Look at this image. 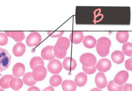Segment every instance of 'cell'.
<instances>
[{"label": "cell", "instance_id": "1", "mask_svg": "<svg viewBox=\"0 0 132 91\" xmlns=\"http://www.w3.org/2000/svg\"><path fill=\"white\" fill-rule=\"evenodd\" d=\"M11 56L8 52L0 47V73L6 70L10 66Z\"/></svg>", "mask_w": 132, "mask_h": 91}, {"label": "cell", "instance_id": "2", "mask_svg": "<svg viewBox=\"0 0 132 91\" xmlns=\"http://www.w3.org/2000/svg\"><path fill=\"white\" fill-rule=\"evenodd\" d=\"M80 61L83 66L90 67L95 65L97 63V59L92 54L87 53L81 56Z\"/></svg>", "mask_w": 132, "mask_h": 91}, {"label": "cell", "instance_id": "3", "mask_svg": "<svg viewBox=\"0 0 132 91\" xmlns=\"http://www.w3.org/2000/svg\"><path fill=\"white\" fill-rule=\"evenodd\" d=\"M47 73V70L44 66H38L33 70L32 77L36 81H42L45 78Z\"/></svg>", "mask_w": 132, "mask_h": 91}, {"label": "cell", "instance_id": "4", "mask_svg": "<svg viewBox=\"0 0 132 91\" xmlns=\"http://www.w3.org/2000/svg\"><path fill=\"white\" fill-rule=\"evenodd\" d=\"M42 40V36L39 33H31L26 38V44L29 47L37 46L41 43Z\"/></svg>", "mask_w": 132, "mask_h": 91}, {"label": "cell", "instance_id": "5", "mask_svg": "<svg viewBox=\"0 0 132 91\" xmlns=\"http://www.w3.org/2000/svg\"><path fill=\"white\" fill-rule=\"evenodd\" d=\"M48 71L53 74H58L62 70V63L59 60L54 59L49 63L47 66Z\"/></svg>", "mask_w": 132, "mask_h": 91}, {"label": "cell", "instance_id": "6", "mask_svg": "<svg viewBox=\"0 0 132 91\" xmlns=\"http://www.w3.org/2000/svg\"><path fill=\"white\" fill-rule=\"evenodd\" d=\"M110 47L109 44L107 43L100 42L98 43L96 45V50L100 56L105 57L109 54Z\"/></svg>", "mask_w": 132, "mask_h": 91}, {"label": "cell", "instance_id": "7", "mask_svg": "<svg viewBox=\"0 0 132 91\" xmlns=\"http://www.w3.org/2000/svg\"><path fill=\"white\" fill-rule=\"evenodd\" d=\"M41 56L43 59L50 60L55 59L54 54V47L49 46L43 48L41 52Z\"/></svg>", "mask_w": 132, "mask_h": 91}, {"label": "cell", "instance_id": "8", "mask_svg": "<svg viewBox=\"0 0 132 91\" xmlns=\"http://www.w3.org/2000/svg\"><path fill=\"white\" fill-rule=\"evenodd\" d=\"M111 63L109 60L103 59L98 62L96 66L98 71L101 73H105L111 69Z\"/></svg>", "mask_w": 132, "mask_h": 91}, {"label": "cell", "instance_id": "9", "mask_svg": "<svg viewBox=\"0 0 132 91\" xmlns=\"http://www.w3.org/2000/svg\"><path fill=\"white\" fill-rule=\"evenodd\" d=\"M128 78V73L126 71H121L116 74L114 81L118 85H122L127 81Z\"/></svg>", "mask_w": 132, "mask_h": 91}, {"label": "cell", "instance_id": "10", "mask_svg": "<svg viewBox=\"0 0 132 91\" xmlns=\"http://www.w3.org/2000/svg\"><path fill=\"white\" fill-rule=\"evenodd\" d=\"M95 82L97 87L100 89L105 88L108 83L105 75L102 73L97 74L95 78Z\"/></svg>", "mask_w": 132, "mask_h": 91}, {"label": "cell", "instance_id": "11", "mask_svg": "<svg viewBox=\"0 0 132 91\" xmlns=\"http://www.w3.org/2000/svg\"><path fill=\"white\" fill-rule=\"evenodd\" d=\"M56 45L59 49L62 51H67L70 46V41L68 38L65 37L59 38Z\"/></svg>", "mask_w": 132, "mask_h": 91}, {"label": "cell", "instance_id": "12", "mask_svg": "<svg viewBox=\"0 0 132 91\" xmlns=\"http://www.w3.org/2000/svg\"><path fill=\"white\" fill-rule=\"evenodd\" d=\"M63 66L66 70L71 71L75 70L76 68L77 63L73 58L67 57L63 60Z\"/></svg>", "mask_w": 132, "mask_h": 91}, {"label": "cell", "instance_id": "13", "mask_svg": "<svg viewBox=\"0 0 132 91\" xmlns=\"http://www.w3.org/2000/svg\"><path fill=\"white\" fill-rule=\"evenodd\" d=\"M25 71L24 65L21 63L15 64L12 68V73L16 77H19L24 75Z\"/></svg>", "mask_w": 132, "mask_h": 91}, {"label": "cell", "instance_id": "14", "mask_svg": "<svg viewBox=\"0 0 132 91\" xmlns=\"http://www.w3.org/2000/svg\"><path fill=\"white\" fill-rule=\"evenodd\" d=\"M70 40L71 42L75 44H78L83 41L84 39L83 32H72L70 36Z\"/></svg>", "mask_w": 132, "mask_h": 91}, {"label": "cell", "instance_id": "15", "mask_svg": "<svg viewBox=\"0 0 132 91\" xmlns=\"http://www.w3.org/2000/svg\"><path fill=\"white\" fill-rule=\"evenodd\" d=\"M25 51V45L21 42L16 43L12 49L13 54L16 57L21 56L24 54Z\"/></svg>", "mask_w": 132, "mask_h": 91}, {"label": "cell", "instance_id": "16", "mask_svg": "<svg viewBox=\"0 0 132 91\" xmlns=\"http://www.w3.org/2000/svg\"><path fill=\"white\" fill-rule=\"evenodd\" d=\"M87 81V77L84 73H79L78 74L75 79V84L79 87H82L84 86Z\"/></svg>", "mask_w": 132, "mask_h": 91}, {"label": "cell", "instance_id": "17", "mask_svg": "<svg viewBox=\"0 0 132 91\" xmlns=\"http://www.w3.org/2000/svg\"><path fill=\"white\" fill-rule=\"evenodd\" d=\"M14 78V76L10 74L5 75L0 79V87L3 89L9 88L11 81Z\"/></svg>", "mask_w": 132, "mask_h": 91}, {"label": "cell", "instance_id": "18", "mask_svg": "<svg viewBox=\"0 0 132 91\" xmlns=\"http://www.w3.org/2000/svg\"><path fill=\"white\" fill-rule=\"evenodd\" d=\"M97 43L96 39L92 36L88 35L85 36L83 40V44L85 47L92 49L95 47Z\"/></svg>", "mask_w": 132, "mask_h": 91}, {"label": "cell", "instance_id": "19", "mask_svg": "<svg viewBox=\"0 0 132 91\" xmlns=\"http://www.w3.org/2000/svg\"><path fill=\"white\" fill-rule=\"evenodd\" d=\"M111 58L112 61L117 64L122 63L125 60L124 54L121 51L119 50H116L112 53Z\"/></svg>", "mask_w": 132, "mask_h": 91}, {"label": "cell", "instance_id": "20", "mask_svg": "<svg viewBox=\"0 0 132 91\" xmlns=\"http://www.w3.org/2000/svg\"><path fill=\"white\" fill-rule=\"evenodd\" d=\"M62 88L64 91H76L77 86L72 81L66 80L63 82Z\"/></svg>", "mask_w": 132, "mask_h": 91}, {"label": "cell", "instance_id": "21", "mask_svg": "<svg viewBox=\"0 0 132 91\" xmlns=\"http://www.w3.org/2000/svg\"><path fill=\"white\" fill-rule=\"evenodd\" d=\"M23 85V81L19 78H14L10 81V87L15 90L21 89Z\"/></svg>", "mask_w": 132, "mask_h": 91}, {"label": "cell", "instance_id": "22", "mask_svg": "<svg viewBox=\"0 0 132 91\" xmlns=\"http://www.w3.org/2000/svg\"><path fill=\"white\" fill-rule=\"evenodd\" d=\"M45 65L43 59L40 57L35 56L32 58L30 60V66L31 69L33 70L35 67L38 66Z\"/></svg>", "mask_w": 132, "mask_h": 91}, {"label": "cell", "instance_id": "23", "mask_svg": "<svg viewBox=\"0 0 132 91\" xmlns=\"http://www.w3.org/2000/svg\"><path fill=\"white\" fill-rule=\"evenodd\" d=\"M23 81L25 84L28 86H32L36 83L32 76V72L26 73L23 76Z\"/></svg>", "mask_w": 132, "mask_h": 91}, {"label": "cell", "instance_id": "24", "mask_svg": "<svg viewBox=\"0 0 132 91\" xmlns=\"http://www.w3.org/2000/svg\"><path fill=\"white\" fill-rule=\"evenodd\" d=\"M129 34L127 32H119L116 34V39L119 42L124 43L128 40Z\"/></svg>", "mask_w": 132, "mask_h": 91}, {"label": "cell", "instance_id": "25", "mask_svg": "<svg viewBox=\"0 0 132 91\" xmlns=\"http://www.w3.org/2000/svg\"><path fill=\"white\" fill-rule=\"evenodd\" d=\"M62 79L59 75H54L52 76L50 80V85L53 87H57L62 84Z\"/></svg>", "mask_w": 132, "mask_h": 91}, {"label": "cell", "instance_id": "26", "mask_svg": "<svg viewBox=\"0 0 132 91\" xmlns=\"http://www.w3.org/2000/svg\"><path fill=\"white\" fill-rule=\"evenodd\" d=\"M11 37L16 42L22 41L25 39L24 33L23 32H11Z\"/></svg>", "mask_w": 132, "mask_h": 91}, {"label": "cell", "instance_id": "27", "mask_svg": "<svg viewBox=\"0 0 132 91\" xmlns=\"http://www.w3.org/2000/svg\"><path fill=\"white\" fill-rule=\"evenodd\" d=\"M108 89L109 91H122L123 89V86L117 85L114 80H112L108 84Z\"/></svg>", "mask_w": 132, "mask_h": 91}, {"label": "cell", "instance_id": "28", "mask_svg": "<svg viewBox=\"0 0 132 91\" xmlns=\"http://www.w3.org/2000/svg\"><path fill=\"white\" fill-rule=\"evenodd\" d=\"M123 53L128 56H132V43L127 42L124 43L122 46Z\"/></svg>", "mask_w": 132, "mask_h": 91}, {"label": "cell", "instance_id": "29", "mask_svg": "<svg viewBox=\"0 0 132 91\" xmlns=\"http://www.w3.org/2000/svg\"><path fill=\"white\" fill-rule=\"evenodd\" d=\"M67 51H62L58 49L56 44L54 47V54L55 57L59 59H63L65 57Z\"/></svg>", "mask_w": 132, "mask_h": 91}, {"label": "cell", "instance_id": "30", "mask_svg": "<svg viewBox=\"0 0 132 91\" xmlns=\"http://www.w3.org/2000/svg\"><path fill=\"white\" fill-rule=\"evenodd\" d=\"M82 69L84 72L88 74H92L94 73L97 70V68L95 65L90 67H88L83 66Z\"/></svg>", "mask_w": 132, "mask_h": 91}, {"label": "cell", "instance_id": "31", "mask_svg": "<svg viewBox=\"0 0 132 91\" xmlns=\"http://www.w3.org/2000/svg\"><path fill=\"white\" fill-rule=\"evenodd\" d=\"M8 38L3 33H0V46H5L7 43Z\"/></svg>", "mask_w": 132, "mask_h": 91}, {"label": "cell", "instance_id": "32", "mask_svg": "<svg viewBox=\"0 0 132 91\" xmlns=\"http://www.w3.org/2000/svg\"><path fill=\"white\" fill-rule=\"evenodd\" d=\"M47 33L51 37L55 38V37H60L64 33V32H47Z\"/></svg>", "mask_w": 132, "mask_h": 91}, {"label": "cell", "instance_id": "33", "mask_svg": "<svg viewBox=\"0 0 132 91\" xmlns=\"http://www.w3.org/2000/svg\"><path fill=\"white\" fill-rule=\"evenodd\" d=\"M125 67L127 70L130 71H132V63L131 58L127 60L125 64Z\"/></svg>", "mask_w": 132, "mask_h": 91}, {"label": "cell", "instance_id": "34", "mask_svg": "<svg viewBox=\"0 0 132 91\" xmlns=\"http://www.w3.org/2000/svg\"><path fill=\"white\" fill-rule=\"evenodd\" d=\"M100 42H105L109 44V46L111 47V41H110V40L108 38H107V37H102L98 39L97 41V42L98 43Z\"/></svg>", "mask_w": 132, "mask_h": 91}, {"label": "cell", "instance_id": "35", "mask_svg": "<svg viewBox=\"0 0 132 91\" xmlns=\"http://www.w3.org/2000/svg\"><path fill=\"white\" fill-rule=\"evenodd\" d=\"M123 91H132V85L126 84L123 87Z\"/></svg>", "mask_w": 132, "mask_h": 91}, {"label": "cell", "instance_id": "36", "mask_svg": "<svg viewBox=\"0 0 132 91\" xmlns=\"http://www.w3.org/2000/svg\"><path fill=\"white\" fill-rule=\"evenodd\" d=\"M28 91H41L38 88L36 87H32L29 88Z\"/></svg>", "mask_w": 132, "mask_h": 91}, {"label": "cell", "instance_id": "37", "mask_svg": "<svg viewBox=\"0 0 132 91\" xmlns=\"http://www.w3.org/2000/svg\"><path fill=\"white\" fill-rule=\"evenodd\" d=\"M42 91H55L54 88L51 87H48L45 88Z\"/></svg>", "mask_w": 132, "mask_h": 91}, {"label": "cell", "instance_id": "38", "mask_svg": "<svg viewBox=\"0 0 132 91\" xmlns=\"http://www.w3.org/2000/svg\"><path fill=\"white\" fill-rule=\"evenodd\" d=\"M5 34H6V35L7 36H9L10 37H11V32H5Z\"/></svg>", "mask_w": 132, "mask_h": 91}, {"label": "cell", "instance_id": "39", "mask_svg": "<svg viewBox=\"0 0 132 91\" xmlns=\"http://www.w3.org/2000/svg\"><path fill=\"white\" fill-rule=\"evenodd\" d=\"M90 91H102L100 90V89H98L97 88H94L92 89Z\"/></svg>", "mask_w": 132, "mask_h": 91}, {"label": "cell", "instance_id": "40", "mask_svg": "<svg viewBox=\"0 0 132 91\" xmlns=\"http://www.w3.org/2000/svg\"><path fill=\"white\" fill-rule=\"evenodd\" d=\"M0 91H4L3 89H0Z\"/></svg>", "mask_w": 132, "mask_h": 91}, {"label": "cell", "instance_id": "41", "mask_svg": "<svg viewBox=\"0 0 132 91\" xmlns=\"http://www.w3.org/2000/svg\"><path fill=\"white\" fill-rule=\"evenodd\" d=\"M131 62H132V58H131Z\"/></svg>", "mask_w": 132, "mask_h": 91}, {"label": "cell", "instance_id": "42", "mask_svg": "<svg viewBox=\"0 0 132 91\" xmlns=\"http://www.w3.org/2000/svg\"></svg>", "mask_w": 132, "mask_h": 91}]
</instances>
